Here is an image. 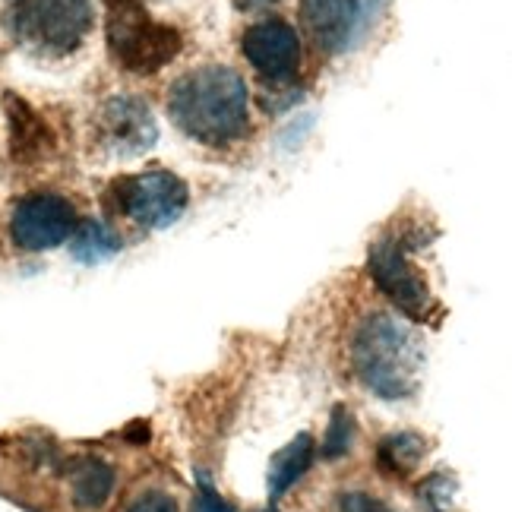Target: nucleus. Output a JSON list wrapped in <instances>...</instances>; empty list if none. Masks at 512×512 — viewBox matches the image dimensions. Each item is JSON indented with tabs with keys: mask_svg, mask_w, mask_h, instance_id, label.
Returning <instances> with one entry per match:
<instances>
[{
	"mask_svg": "<svg viewBox=\"0 0 512 512\" xmlns=\"http://www.w3.org/2000/svg\"><path fill=\"white\" fill-rule=\"evenodd\" d=\"M234 4H238V10H263V7L279 4V0H234Z\"/></svg>",
	"mask_w": 512,
	"mask_h": 512,
	"instance_id": "412c9836",
	"label": "nucleus"
},
{
	"mask_svg": "<svg viewBox=\"0 0 512 512\" xmlns=\"http://www.w3.org/2000/svg\"><path fill=\"white\" fill-rule=\"evenodd\" d=\"M339 512H392V509L370 494H345L339 497Z\"/></svg>",
	"mask_w": 512,
	"mask_h": 512,
	"instance_id": "aec40b11",
	"label": "nucleus"
},
{
	"mask_svg": "<svg viewBox=\"0 0 512 512\" xmlns=\"http://www.w3.org/2000/svg\"><path fill=\"white\" fill-rule=\"evenodd\" d=\"M127 512H177V503L165 490H143V494L130 503Z\"/></svg>",
	"mask_w": 512,
	"mask_h": 512,
	"instance_id": "a211bd4d",
	"label": "nucleus"
},
{
	"mask_svg": "<svg viewBox=\"0 0 512 512\" xmlns=\"http://www.w3.org/2000/svg\"><path fill=\"white\" fill-rule=\"evenodd\" d=\"M367 269L373 275V282H377V288L399 310H405L408 317L424 320V317H430V310L437 307V301H433V294L424 282V275L408 260V244L402 238V231L383 234V238L370 247Z\"/></svg>",
	"mask_w": 512,
	"mask_h": 512,
	"instance_id": "423d86ee",
	"label": "nucleus"
},
{
	"mask_svg": "<svg viewBox=\"0 0 512 512\" xmlns=\"http://www.w3.org/2000/svg\"><path fill=\"white\" fill-rule=\"evenodd\" d=\"M351 440H354V418H351V411L345 405H336V408H332L329 427H326V440L320 446V456L326 462L342 459L345 452L351 449Z\"/></svg>",
	"mask_w": 512,
	"mask_h": 512,
	"instance_id": "dca6fc26",
	"label": "nucleus"
},
{
	"mask_svg": "<svg viewBox=\"0 0 512 512\" xmlns=\"http://www.w3.org/2000/svg\"><path fill=\"white\" fill-rule=\"evenodd\" d=\"M313 459H317V443H313L310 433H298L285 449L275 452L269 465V500H282L307 475Z\"/></svg>",
	"mask_w": 512,
	"mask_h": 512,
	"instance_id": "f8f14e48",
	"label": "nucleus"
},
{
	"mask_svg": "<svg viewBox=\"0 0 512 512\" xmlns=\"http://www.w3.org/2000/svg\"><path fill=\"white\" fill-rule=\"evenodd\" d=\"M190 512H238V509H234L228 500H222L219 494H215L212 484L203 478L200 494H196V500H193V509H190Z\"/></svg>",
	"mask_w": 512,
	"mask_h": 512,
	"instance_id": "6ab92c4d",
	"label": "nucleus"
},
{
	"mask_svg": "<svg viewBox=\"0 0 512 512\" xmlns=\"http://www.w3.org/2000/svg\"><path fill=\"white\" fill-rule=\"evenodd\" d=\"M10 105V136H13V159L19 162H32V159H45V155L54 149V136L51 130L42 124L38 117L23 98L10 95L7 98Z\"/></svg>",
	"mask_w": 512,
	"mask_h": 512,
	"instance_id": "9b49d317",
	"label": "nucleus"
},
{
	"mask_svg": "<svg viewBox=\"0 0 512 512\" xmlns=\"http://www.w3.org/2000/svg\"><path fill=\"white\" fill-rule=\"evenodd\" d=\"M114 468L102 459H80L70 471L73 500L83 509H98L114 490Z\"/></svg>",
	"mask_w": 512,
	"mask_h": 512,
	"instance_id": "ddd939ff",
	"label": "nucleus"
},
{
	"mask_svg": "<svg viewBox=\"0 0 512 512\" xmlns=\"http://www.w3.org/2000/svg\"><path fill=\"white\" fill-rule=\"evenodd\" d=\"M95 23L92 0H10L7 29L38 54H73Z\"/></svg>",
	"mask_w": 512,
	"mask_h": 512,
	"instance_id": "7ed1b4c3",
	"label": "nucleus"
},
{
	"mask_svg": "<svg viewBox=\"0 0 512 512\" xmlns=\"http://www.w3.org/2000/svg\"><path fill=\"white\" fill-rule=\"evenodd\" d=\"M121 238H117V231L102 225V222H80L76 225V231L70 234V250L80 263H102L108 260V256H114L117 250H121Z\"/></svg>",
	"mask_w": 512,
	"mask_h": 512,
	"instance_id": "2eb2a0df",
	"label": "nucleus"
},
{
	"mask_svg": "<svg viewBox=\"0 0 512 512\" xmlns=\"http://www.w3.org/2000/svg\"><path fill=\"white\" fill-rule=\"evenodd\" d=\"M241 51L266 83H288L301 70V38L285 19H266L244 32Z\"/></svg>",
	"mask_w": 512,
	"mask_h": 512,
	"instance_id": "9d476101",
	"label": "nucleus"
},
{
	"mask_svg": "<svg viewBox=\"0 0 512 512\" xmlns=\"http://www.w3.org/2000/svg\"><path fill=\"white\" fill-rule=\"evenodd\" d=\"M377 0H301V26L323 54L348 51L364 29Z\"/></svg>",
	"mask_w": 512,
	"mask_h": 512,
	"instance_id": "1a4fd4ad",
	"label": "nucleus"
},
{
	"mask_svg": "<svg viewBox=\"0 0 512 512\" xmlns=\"http://www.w3.org/2000/svg\"><path fill=\"white\" fill-rule=\"evenodd\" d=\"M95 140L114 159H136L159 140V124L143 98L114 95L95 114Z\"/></svg>",
	"mask_w": 512,
	"mask_h": 512,
	"instance_id": "0eeeda50",
	"label": "nucleus"
},
{
	"mask_svg": "<svg viewBox=\"0 0 512 512\" xmlns=\"http://www.w3.org/2000/svg\"><path fill=\"white\" fill-rule=\"evenodd\" d=\"M190 190L171 171H143L114 181L105 193V206L121 212L140 228H168L187 212Z\"/></svg>",
	"mask_w": 512,
	"mask_h": 512,
	"instance_id": "39448f33",
	"label": "nucleus"
},
{
	"mask_svg": "<svg viewBox=\"0 0 512 512\" xmlns=\"http://www.w3.org/2000/svg\"><path fill=\"white\" fill-rule=\"evenodd\" d=\"M108 51L130 73H155L184 48L174 26L155 23L140 0H108Z\"/></svg>",
	"mask_w": 512,
	"mask_h": 512,
	"instance_id": "20e7f679",
	"label": "nucleus"
},
{
	"mask_svg": "<svg viewBox=\"0 0 512 512\" xmlns=\"http://www.w3.org/2000/svg\"><path fill=\"white\" fill-rule=\"evenodd\" d=\"M418 497L424 500L427 512H456V497H459V484L446 471H437L421 481Z\"/></svg>",
	"mask_w": 512,
	"mask_h": 512,
	"instance_id": "f3484780",
	"label": "nucleus"
},
{
	"mask_svg": "<svg viewBox=\"0 0 512 512\" xmlns=\"http://www.w3.org/2000/svg\"><path fill=\"white\" fill-rule=\"evenodd\" d=\"M351 364L361 383L380 399H408L421 383L424 342L411 323L392 313H373L354 332Z\"/></svg>",
	"mask_w": 512,
	"mask_h": 512,
	"instance_id": "f03ea898",
	"label": "nucleus"
},
{
	"mask_svg": "<svg viewBox=\"0 0 512 512\" xmlns=\"http://www.w3.org/2000/svg\"><path fill=\"white\" fill-rule=\"evenodd\" d=\"M260 512H279V509H260Z\"/></svg>",
	"mask_w": 512,
	"mask_h": 512,
	"instance_id": "4be33fe9",
	"label": "nucleus"
},
{
	"mask_svg": "<svg viewBox=\"0 0 512 512\" xmlns=\"http://www.w3.org/2000/svg\"><path fill=\"white\" fill-rule=\"evenodd\" d=\"M424 452H427V440L421 437V433L402 430V433H389V437L380 443L377 462H380V468L386 471V475L405 478L421 465Z\"/></svg>",
	"mask_w": 512,
	"mask_h": 512,
	"instance_id": "4468645a",
	"label": "nucleus"
},
{
	"mask_svg": "<svg viewBox=\"0 0 512 512\" xmlns=\"http://www.w3.org/2000/svg\"><path fill=\"white\" fill-rule=\"evenodd\" d=\"M80 225L73 203L57 193H32L19 200L10 219V238L19 250L42 253L70 241V234Z\"/></svg>",
	"mask_w": 512,
	"mask_h": 512,
	"instance_id": "6e6552de",
	"label": "nucleus"
},
{
	"mask_svg": "<svg viewBox=\"0 0 512 512\" xmlns=\"http://www.w3.org/2000/svg\"><path fill=\"white\" fill-rule=\"evenodd\" d=\"M171 121L203 146H228L250 133V92L238 70L203 64L168 92Z\"/></svg>",
	"mask_w": 512,
	"mask_h": 512,
	"instance_id": "f257e3e1",
	"label": "nucleus"
}]
</instances>
